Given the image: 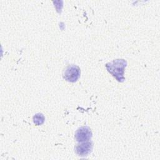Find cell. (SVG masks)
Returning <instances> with one entry per match:
<instances>
[{
    "label": "cell",
    "instance_id": "obj_2",
    "mask_svg": "<svg viewBox=\"0 0 160 160\" xmlns=\"http://www.w3.org/2000/svg\"><path fill=\"white\" fill-rule=\"evenodd\" d=\"M81 74L80 68L74 64L68 66L63 72V78L71 82H74L78 81Z\"/></svg>",
    "mask_w": 160,
    "mask_h": 160
},
{
    "label": "cell",
    "instance_id": "obj_5",
    "mask_svg": "<svg viewBox=\"0 0 160 160\" xmlns=\"http://www.w3.org/2000/svg\"><path fill=\"white\" fill-rule=\"evenodd\" d=\"M44 120H45V118L42 113L36 114L33 116V122L37 126L42 124L44 122Z\"/></svg>",
    "mask_w": 160,
    "mask_h": 160
},
{
    "label": "cell",
    "instance_id": "obj_3",
    "mask_svg": "<svg viewBox=\"0 0 160 160\" xmlns=\"http://www.w3.org/2000/svg\"><path fill=\"white\" fill-rule=\"evenodd\" d=\"M92 137V132L88 126H82L75 132L74 138L78 142L88 141Z\"/></svg>",
    "mask_w": 160,
    "mask_h": 160
},
{
    "label": "cell",
    "instance_id": "obj_1",
    "mask_svg": "<svg viewBox=\"0 0 160 160\" xmlns=\"http://www.w3.org/2000/svg\"><path fill=\"white\" fill-rule=\"evenodd\" d=\"M126 65L127 62L126 60L118 59H114L111 62H108L106 64V68L108 71L113 77H114L118 81L122 82L125 80L124 72Z\"/></svg>",
    "mask_w": 160,
    "mask_h": 160
},
{
    "label": "cell",
    "instance_id": "obj_4",
    "mask_svg": "<svg viewBox=\"0 0 160 160\" xmlns=\"http://www.w3.org/2000/svg\"><path fill=\"white\" fill-rule=\"evenodd\" d=\"M92 142L88 141L77 144L75 146L74 151L78 156L81 157H85L88 156L92 152Z\"/></svg>",
    "mask_w": 160,
    "mask_h": 160
}]
</instances>
